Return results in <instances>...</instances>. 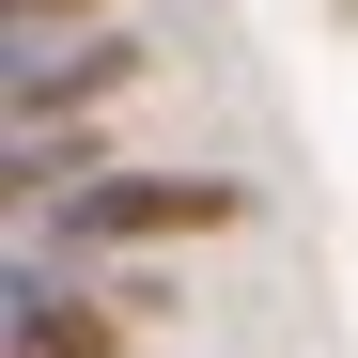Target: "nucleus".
Listing matches in <instances>:
<instances>
[{
	"instance_id": "obj_1",
	"label": "nucleus",
	"mask_w": 358,
	"mask_h": 358,
	"mask_svg": "<svg viewBox=\"0 0 358 358\" xmlns=\"http://www.w3.org/2000/svg\"><path fill=\"white\" fill-rule=\"evenodd\" d=\"M234 218H250L234 171H94L31 218V250L63 234V265H125V250H187V234H234Z\"/></svg>"
},
{
	"instance_id": "obj_2",
	"label": "nucleus",
	"mask_w": 358,
	"mask_h": 358,
	"mask_svg": "<svg viewBox=\"0 0 358 358\" xmlns=\"http://www.w3.org/2000/svg\"><path fill=\"white\" fill-rule=\"evenodd\" d=\"M125 296H78V280H47V250H16V327H0V358H125Z\"/></svg>"
},
{
	"instance_id": "obj_3",
	"label": "nucleus",
	"mask_w": 358,
	"mask_h": 358,
	"mask_svg": "<svg viewBox=\"0 0 358 358\" xmlns=\"http://www.w3.org/2000/svg\"><path fill=\"white\" fill-rule=\"evenodd\" d=\"M156 78V47L141 31H78V47H16V125H63V109L94 94H141Z\"/></svg>"
},
{
	"instance_id": "obj_4",
	"label": "nucleus",
	"mask_w": 358,
	"mask_h": 358,
	"mask_svg": "<svg viewBox=\"0 0 358 358\" xmlns=\"http://www.w3.org/2000/svg\"><path fill=\"white\" fill-rule=\"evenodd\" d=\"M63 16H94V0H16V47H63Z\"/></svg>"
}]
</instances>
